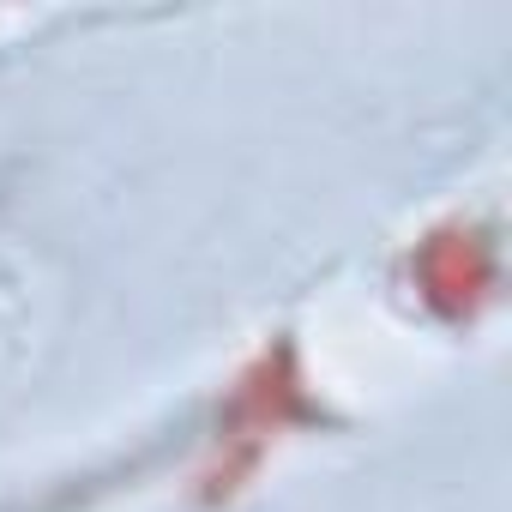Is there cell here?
Masks as SVG:
<instances>
[{"mask_svg": "<svg viewBox=\"0 0 512 512\" xmlns=\"http://www.w3.org/2000/svg\"><path fill=\"white\" fill-rule=\"evenodd\" d=\"M320 428V404L308 398L302 380V350L290 338L253 350L241 362V374L217 392L199 440H193V464H187V500L193 506H235L260 470L284 452V440Z\"/></svg>", "mask_w": 512, "mask_h": 512, "instance_id": "obj_1", "label": "cell"}, {"mask_svg": "<svg viewBox=\"0 0 512 512\" xmlns=\"http://www.w3.org/2000/svg\"><path fill=\"white\" fill-rule=\"evenodd\" d=\"M398 290L446 332H470L500 302V229L470 211L434 217L398 260Z\"/></svg>", "mask_w": 512, "mask_h": 512, "instance_id": "obj_2", "label": "cell"}]
</instances>
